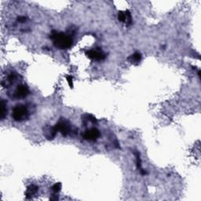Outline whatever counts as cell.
Segmentation results:
<instances>
[{
	"instance_id": "52a82bcc",
	"label": "cell",
	"mask_w": 201,
	"mask_h": 201,
	"mask_svg": "<svg viewBox=\"0 0 201 201\" xmlns=\"http://www.w3.org/2000/svg\"><path fill=\"white\" fill-rule=\"evenodd\" d=\"M57 131L56 128L54 127H50V126L47 125L45 127H43V135L47 140H53L56 136Z\"/></svg>"
},
{
	"instance_id": "8992f818",
	"label": "cell",
	"mask_w": 201,
	"mask_h": 201,
	"mask_svg": "<svg viewBox=\"0 0 201 201\" xmlns=\"http://www.w3.org/2000/svg\"><path fill=\"white\" fill-rule=\"evenodd\" d=\"M29 94V89L26 85L21 84L18 86L15 91V96L18 98H25Z\"/></svg>"
},
{
	"instance_id": "7c38bea8",
	"label": "cell",
	"mask_w": 201,
	"mask_h": 201,
	"mask_svg": "<svg viewBox=\"0 0 201 201\" xmlns=\"http://www.w3.org/2000/svg\"><path fill=\"white\" fill-rule=\"evenodd\" d=\"M61 189V183L60 182H58V183H55L54 186H52V190L54 193H57L58 192H60Z\"/></svg>"
},
{
	"instance_id": "3957f363",
	"label": "cell",
	"mask_w": 201,
	"mask_h": 201,
	"mask_svg": "<svg viewBox=\"0 0 201 201\" xmlns=\"http://www.w3.org/2000/svg\"><path fill=\"white\" fill-rule=\"evenodd\" d=\"M54 127L56 128L57 131L61 132L64 137L69 135L72 132V126L68 120L66 119L61 118L60 120L54 125Z\"/></svg>"
},
{
	"instance_id": "5b68a950",
	"label": "cell",
	"mask_w": 201,
	"mask_h": 201,
	"mask_svg": "<svg viewBox=\"0 0 201 201\" xmlns=\"http://www.w3.org/2000/svg\"><path fill=\"white\" fill-rule=\"evenodd\" d=\"M83 138L87 141H95L100 136V133L97 128H91L87 130L83 133Z\"/></svg>"
},
{
	"instance_id": "4fadbf2b",
	"label": "cell",
	"mask_w": 201,
	"mask_h": 201,
	"mask_svg": "<svg viewBox=\"0 0 201 201\" xmlns=\"http://www.w3.org/2000/svg\"><path fill=\"white\" fill-rule=\"evenodd\" d=\"M84 117H85V120H87V121H91V122L93 123V124H97V120H96V118H95L94 116H92V115H86Z\"/></svg>"
},
{
	"instance_id": "e0dca14e",
	"label": "cell",
	"mask_w": 201,
	"mask_h": 201,
	"mask_svg": "<svg viewBox=\"0 0 201 201\" xmlns=\"http://www.w3.org/2000/svg\"><path fill=\"white\" fill-rule=\"evenodd\" d=\"M50 199H51V200H57V199H58V197L57 196H54L53 197H50Z\"/></svg>"
},
{
	"instance_id": "9a60e30c",
	"label": "cell",
	"mask_w": 201,
	"mask_h": 201,
	"mask_svg": "<svg viewBox=\"0 0 201 201\" xmlns=\"http://www.w3.org/2000/svg\"><path fill=\"white\" fill-rule=\"evenodd\" d=\"M27 21V18L25 16H19L18 18V21L20 23H25Z\"/></svg>"
},
{
	"instance_id": "8fae6325",
	"label": "cell",
	"mask_w": 201,
	"mask_h": 201,
	"mask_svg": "<svg viewBox=\"0 0 201 201\" xmlns=\"http://www.w3.org/2000/svg\"><path fill=\"white\" fill-rule=\"evenodd\" d=\"M126 19H127V16H126L125 11H120L118 13V20L120 22L126 23Z\"/></svg>"
},
{
	"instance_id": "6da1fadb",
	"label": "cell",
	"mask_w": 201,
	"mask_h": 201,
	"mask_svg": "<svg viewBox=\"0 0 201 201\" xmlns=\"http://www.w3.org/2000/svg\"><path fill=\"white\" fill-rule=\"evenodd\" d=\"M50 38L53 40L54 47L60 50H66L72 46V39L68 35L64 33L58 32L57 31H53Z\"/></svg>"
},
{
	"instance_id": "9c48e42d",
	"label": "cell",
	"mask_w": 201,
	"mask_h": 201,
	"mask_svg": "<svg viewBox=\"0 0 201 201\" xmlns=\"http://www.w3.org/2000/svg\"><path fill=\"white\" fill-rule=\"evenodd\" d=\"M141 58H142V56L139 52H135L128 58V60L133 64H137V63L140 62V61L141 60Z\"/></svg>"
},
{
	"instance_id": "2e32d148",
	"label": "cell",
	"mask_w": 201,
	"mask_h": 201,
	"mask_svg": "<svg viewBox=\"0 0 201 201\" xmlns=\"http://www.w3.org/2000/svg\"><path fill=\"white\" fill-rule=\"evenodd\" d=\"M15 79H16V75H14V74H10V75L8 76V81L10 82V83L14 81Z\"/></svg>"
},
{
	"instance_id": "277c9868",
	"label": "cell",
	"mask_w": 201,
	"mask_h": 201,
	"mask_svg": "<svg viewBox=\"0 0 201 201\" xmlns=\"http://www.w3.org/2000/svg\"><path fill=\"white\" fill-rule=\"evenodd\" d=\"M86 55H87L90 59L94 61H103L106 58V54L103 52L100 48L93 49V50H89L86 51Z\"/></svg>"
},
{
	"instance_id": "ba28073f",
	"label": "cell",
	"mask_w": 201,
	"mask_h": 201,
	"mask_svg": "<svg viewBox=\"0 0 201 201\" xmlns=\"http://www.w3.org/2000/svg\"><path fill=\"white\" fill-rule=\"evenodd\" d=\"M38 191H39L38 186L35 185H31L27 188V190L25 192V196L27 199H31L37 193Z\"/></svg>"
},
{
	"instance_id": "30bf717a",
	"label": "cell",
	"mask_w": 201,
	"mask_h": 201,
	"mask_svg": "<svg viewBox=\"0 0 201 201\" xmlns=\"http://www.w3.org/2000/svg\"><path fill=\"white\" fill-rule=\"evenodd\" d=\"M7 114V108H6V103L4 100L1 101V120H3Z\"/></svg>"
},
{
	"instance_id": "5bb4252c",
	"label": "cell",
	"mask_w": 201,
	"mask_h": 201,
	"mask_svg": "<svg viewBox=\"0 0 201 201\" xmlns=\"http://www.w3.org/2000/svg\"><path fill=\"white\" fill-rule=\"evenodd\" d=\"M66 79H67V82H68V85L71 88L73 87V82H72V75H67L66 76Z\"/></svg>"
},
{
	"instance_id": "7a4b0ae2",
	"label": "cell",
	"mask_w": 201,
	"mask_h": 201,
	"mask_svg": "<svg viewBox=\"0 0 201 201\" xmlns=\"http://www.w3.org/2000/svg\"><path fill=\"white\" fill-rule=\"evenodd\" d=\"M12 117L15 121H23L29 117V112L27 107L23 104H18L13 109Z\"/></svg>"
}]
</instances>
